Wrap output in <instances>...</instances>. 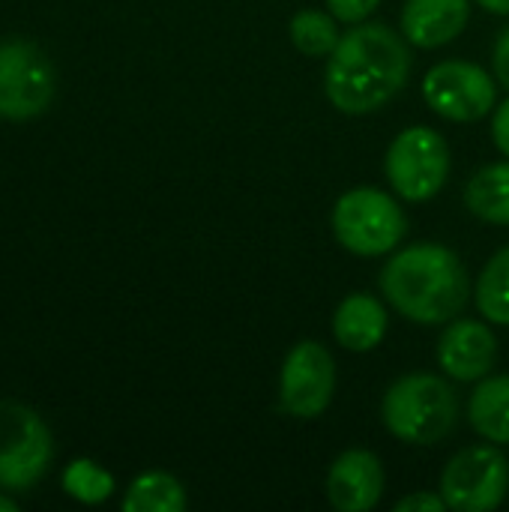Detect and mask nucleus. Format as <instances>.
Returning <instances> with one entry per match:
<instances>
[{
	"mask_svg": "<svg viewBox=\"0 0 509 512\" xmlns=\"http://www.w3.org/2000/svg\"><path fill=\"white\" fill-rule=\"evenodd\" d=\"M411 75L408 39L387 24H357L333 48L324 72L327 99L345 114L384 108Z\"/></svg>",
	"mask_w": 509,
	"mask_h": 512,
	"instance_id": "f257e3e1",
	"label": "nucleus"
},
{
	"mask_svg": "<svg viewBox=\"0 0 509 512\" xmlns=\"http://www.w3.org/2000/svg\"><path fill=\"white\" fill-rule=\"evenodd\" d=\"M387 303L417 324H450L468 306L471 285L459 255L441 243L399 249L381 270Z\"/></svg>",
	"mask_w": 509,
	"mask_h": 512,
	"instance_id": "f03ea898",
	"label": "nucleus"
},
{
	"mask_svg": "<svg viewBox=\"0 0 509 512\" xmlns=\"http://www.w3.org/2000/svg\"><path fill=\"white\" fill-rule=\"evenodd\" d=\"M384 426L405 444H441L459 420L453 387L438 375H405L384 396Z\"/></svg>",
	"mask_w": 509,
	"mask_h": 512,
	"instance_id": "7ed1b4c3",
	"label": "nucleus"
},
{
	"mask_svg": "<svg viewBox=\"0 0 509 512\" xmlns=\"http://www.w3.org/2000/svg\"><path fill=\"white\" fill-rule=\"evenodd\" d=\"M408 231L405 210L381 189L363 186L345 192L333 207L336 240L360 258H378L393 252Z\"/></svg>",
	"mask_w": 509,
	"mask_h": 512,
	"instance_id": "20e7f679",
	"label": "nucleus"
},
{
	"mask_svg": "<svg viewBox=\"0 0 509 512\" xmlns=\"http://www.w3.org/2000/svg\"><path fill=\"white\" fill-rule=\"evenodd\" d=\"M384 168L399 198L423 204L435 198L450 177V147L441 132L429 126H411L393 138Z\"/></svg>",
	"mask_w": 509,
	"mask_h": 512,
	"instance_id": "39448f33",
	"label": "nucleus"
},
{
	"mask_svg": "<svg viewBox=\"0 0 509 512\" xmlns=\"http://www.w3.org/2000/svg\"><path fill=\"white\" fill-rule=\"evenodd\" d=\"M51 453L54 444L42 417L21 402H0V486L30 489L45 474Z\"/></svg>",
	"mask_w": 509,
	"mask_h": 512,
	"instance_id": "423d86ee",
	"label": "nucleus"
},
{
	"mask_svg": "<svg viewBox=\"0 0 509 512\" xmlns=\"http://www.w3.org/2000/svg\"><path fill=\"white\" fill-rule=\"evenodd\" d=\"M509 489V462L498 447H468L450 459L441 474V498L447 510L492 512Z\"/></svg>",
	"mask_w": 509,
	"mask_h": 512,
	"instance_id": "0eeeda50",
	"label": "nucleus"
},
{
	"mask_svg": "<svg viewBox=\"0 0 509 512\" xmlns=\"http://www.w3.org/2000/svg\"><path fill=\"white\" fill-rule=\"evenodd\" d=\"M54 69L30 42L0 45V117L30 120L51 105Z\"/></svg>",
	"mask_w": 509,
	"mask_h": 512,
	"instance_id": "6e6552de",
	"label": "nucleus"
},
{
	"mask_svg": "<svg viewBox=\"0 0 509 512\" xmlns=\"http://www.w3.org/2000/svg\"><path fill=\"white\" fill-rule=\"evenodd\" d=\"M423 96L435 114L456 123H474L495 108V81L477 63L444 60L426 72Z\"/></svg>",
	"mask_w": 509,
	"mask_h": 512,
	"instance_id": "1a4fd4ad",
	"label": "nucleus"
},
{
	"mask_svg": "<svg viewBox=\"0 0 509 512\" xmlns=\"http://www.w3.org/2000/svg\"><path fill=\"white\" fill-rule=\"evenodd\" d=\"M336 393V363L321 342H300L291 348L279 378V402L297 420L321 417Z\"/></svg>",
	"mask_w": 509,
	"mask_h": 512,
	"instance_id": "9d476101",
	"label": "nucleus"
},
{
	"mask_svg": "<svg viewBox=\"0 0 509 512\" xmlns=\"http://www.w3.org/2000/svg\"><path fill=\"white\" fill-rule=\"evenodd\" d=\"M498 360V339L483 321H450L438 342V363L456 381H483Z\"/></svg>",
	"mask_w": 509,
	"mask_h": 512,
	"instance_id": "9b49d317",
	"label": "nucleus"
},
{
	"mask_svg": "<svg viewBox=\"0 0 509 512\" xmlns=\"http://www.w3.org/2000/svg\"><path fill=\"white\" fill-rule=\"evenodd\" d=\"M384 465L369 450L342 453L327 474V498L339 512H369L384 495Z\"/></svg>",
	"mask_w": 509,
	"mask_h": 512,
	"instance_id": "f8f14e48",
	"label": "nucleus"
},
{
	"mask_svg": "<svg viewBox=\"0 0 509 512\" xmlns=\"http://www.w3.org/2000/svg\"><path fill=\"white\" fill-rule=\"evenodd\" d=\"M468 15V0H408L402 9V36L417 48H438L465 30Z\"/></svg>",
	"mask_w": 509,
	"mask_h": 512,
	"instance_id": "ddd939ff",
	"label": "nucleus"
},
{
	"mask_svg": "<svg viewBox=\"0 0 509 512\" xmlns=\"http://www.w3.org/2000/svg\"><path fill=\"white\" fill-rule=\"evenodd\" d=\"M333 333L342 348L354 354H366L378 348L387 336V309L378 297L351 294L333 315Z\"/></svg>",
	"mask_w": 509,
	"mask_h": 512,
	"instance_id": "4468645a",
	"label": "nucleus"
},
{
	"mask_svg": "<svg viewBox=\"0 0 509 512\" xmlns=\"http://www.w3.org/2000/svg\"><path fill=\"white\" fill-rule=\"evenodd\" d=\"M471 426L492 444H509V375L483 378L468 402Z\"/></svg>",
	"mask_w": 509,
	"mask_h": 512,
	"instance_id": "2eb2a0df",
	"label": "nucleus"
},
{
	"mask_svg": "<svg viewBox=\"0 0 509 512\" xmlns=\"http://www.w3.org/2000/svg\"><path fill=\"white\" fill-rule=\"evenodd\" d=\"M465 204L492 225H509V159L480 168L465 186Z\"/></svg>",
	"mask_w": 509,
	"mask_h": 512,
	"instance_id": "dca6fc26",
	"label": "nucleus"
},
{
	"mask_svg": "<svg viewBox=\"0 0 509 512\" xmlns=\"http://www.w3.org/2000/svg\"><path fill=\"white\" fill-rule=\"evenodd\" d=\"M123 510L126 512H183L186 510V492L180 486L177 477L162 474V471H150L141 474L126 498H123Z\"/></svg>",
	"mask_w": 509,
	"mask_h": 512,
	"instance_id": "f3484780",
	"label": "nucleus"
},
{
	"mask_svg": "<svg viewBox=\"0 0 509 512\" xmlns=\"http://www.w3.org/2000/svg\"><path fill=\"white\" fill-rule=\"evenodd\" d=\"M477 306L486 321L509 327V246L495 252L477 282Z\"/></svg>",
	"mask_w": 509,
	"mask_h": 512,
	"instance_id": "a211bd4d",
	"label": "nucleus"
},
{
	"mask_svg": "<svg viewBox=\"0 0 509 512\" xmlns=\"http://www.w3.org/2000/svg\"><path fill=\"white\" fill-rule=\"evenodd\" d=\"M291 42L309 54V57H330L333 48L339 45V27H336V15L321 12V9H300L291 18Z\"/></svg>",
	"mask_w": 509,
	"mask_h": 512,
	"instance_id": "6ab92c4d",
	"label": "nucleus"
},
{
	"mask_svg": "<svg viewBox=\"0 0 509 512\" xmlns=\"http://www.w3.org/2000/svg\"><path fill=\"white\" fill-rule=\"evenodd\" d=\"M63 489L81 504H102L114 492V477L108 471H102L99 465H93L87 459H78V462H72L66 468Z\"/></svg>",
	"mask_w": 509,
	"mask_h": 512,
	"instance_id": "aec40b11",
	"label": "nucleus"
},
{
	"mask_svg": "<svg viewBox=\"0 0 509 512\" xmlns=\"http://www.w3.org/2000/svg\"><path fill=\"white\" fill-rule=\"evenodd\" d=\"M327 6L336 15V21L360 24L363 18H369L381 6V0H327Z\"/></svg>",
	"mask_w": 509,
	"mask_h": 512,
	"instance_id": "412c9836",
	"label": "nucleus"
},
{
	"mask_svg": "<svg viewBox=\"0 0 509 512\" xmlns=\"http://www.w3.org/2000/svg\"><path fill=\"white\" fill-rule=\"evenodd\" d=\"M447 510V501L435 492H417V495H408L396 504V512H444Z\"/></svg>",
	"mask_w": 509,
	"mask_h": 512,
	"instance_id": "4be33fe9",
	"label": "nucleus"
},
{
	"mask_svg": "<svg viewBox=\"0 0 509 512\" xmlns=\"http://www.w3.org/2000/svg\"><path fill=\"white\" fill-rule=\"evenodd\" d=\"M492 135H495V144L498 150L509 159V99H504L495 111V120H492Z\"/></svg>",
	"mask_w": 509,
	"mask_h": 512,
	"instance_id": "5701e85b",
	"label": "nucleus"
},
{
	"mask_svg": "<svg viewBox=\"0 0 509 512\" xmlns=\"http://www.w3.org/2000/svg\"><path fill=\"white\" fill-rule=\"evenodd\" d=\"M495 75H498V81L504 84L509 90V24L501 30V36H498V42H495Z\"/></svg>",
	"mask_w": 509,
	"mask_h": 512,
	"instance_id": "b1692460",
	"label": "nucleus"
},
{
	"mask_svg": "<svg viewBox=\"0 0 509 512\" xmlns=\"http://www.w3.org/2000/svg\"><path fill=\"white\" fill-rule=\"evenodd\" d=\"M483 9L495 12V15H509V0H477Z\"/></svg>",
	"mask_w": 509,
	"mask_h": 512,
	"instance_id": "393cba45",
	"label": "nucleus"
},
{
	"mask_svg": "<svg viewBox=\"0 0 509 512\" xmlns=\"http://www.w3.org/2000/svg\"><path fill=\"white\" fill-rule=\"evenodd\" d=\"M15 510V504L12 501H6V498H0V512H12Z\"/></svg>",
	"mask_w": 509,
	"mask_h": 512,
	"instance_id": "a878e982",
	"label": "nucleus"
}]
</instances>
